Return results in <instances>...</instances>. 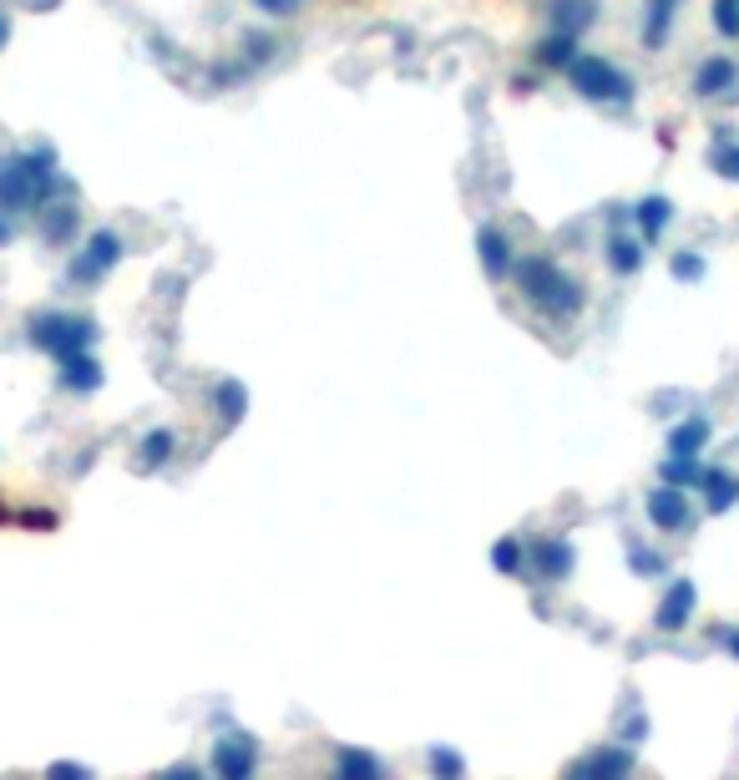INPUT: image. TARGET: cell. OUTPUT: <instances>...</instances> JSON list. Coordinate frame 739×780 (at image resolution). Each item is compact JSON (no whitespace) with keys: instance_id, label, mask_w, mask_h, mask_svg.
<instances>
[{"instance_id":"obj_1","label":"cell","mask_w":739,"mask_h":780,"mask_svg":"<svg viewBox=\"0 0 739 780\" xmlns=\"http://www.w3.org/2000/svg\"><path fill=\"white\" fill-rule=\"evenodd\" d=\"M522 289H527L532 304L552 309V315H572V309L583 304V289L572 284L557 264H547V259H532V264L522 269Z\"/></svg>"},{"instance_id":"obj_2","label":"cell","mask_w":739,"mask_h":780,"mask_svg":"<svg viewBox=\"0 0 739 780\" xmlns=\"http://www.w3.org/2000/svg\"><path fill=\"white\" fill-rule=\"evenodd\" d=\"M572 82H578V92L583 97H628V76H618L608 61H598V56H583V61H572Z\"/></svg>"},{"instance_id":"obj_3","label":"cell","mask_w":739,"mask_h":780,"mask_svg":"<svg viewBox=\"0 0 739 780\" xmlns=\"http://www.w3.org/2000/svg\"><path fill=\"white\" fill-rule=\"evenodd\" d=\"M694 87H699V97H719L724 87H734V66H729V61H709V66H699Z\"/></svg>"},{"instance_id":"obj_4","label":"cell","mask_w":739,"mask_h":780,"mask_svg":"<svg viewBox=\"0 0 739 780\" xmlns=\"http://www.w3.org/2000/svg\"><path fill=\"white\" fill-rule=\"evenodd\" d=\"M648 517L659 522V527H684V497L679 492H659L648 502Z\"/></svg>"},{"instance_id":"obj_5","label":"cell","mask_w":739,"mask_h":780,"mask_svg":"<svg viewBox=\"0 0 739 780\" xmlns=\"http://www.w3.org/2000/svg\"><path fill=\"white\" fill-rule=\"evenodd\" d=\"M689 603H694V588H689V583H679V588H674V598L659 608V623H664V629H679L684 613H689Z\"/></svg>"},{"instance_id":"obj_6","label":"cell","mask_w":739,"mask_h":780,"mask_svg":"<svg viewBox=\"0 0 739 780\" xmlns=\"http://www.w3.org/2000/svg\"><path fill=\"white\" fill-rule=\"evenodd\" d=\"M567 563H572V553L562 548V542H547V548H537V568H542V573L562 578V573H567Z\"/></svg>"},{"instance_id":"obj_7","label":"cell","mask_w":739,"mask_h":780,"mask_svg":"<svg viewBox=\"0 0 739 780\" xmlns=\"http://www.w3.org/2000/svg\"><path fill=\"white\" fill-rule=\"evenodd\" d=\"M481 249H486V269H491V274L507 269V239H497V228L481 233Z\"/></svg>"},{"instance_id":"obj_8","label":"cell","mask_w":739,"mask_h":780,"mask_svg":"<svg viewBox=\"0 0 739 780\" xmlns=\"http://www.w3.org/2000/svg\"><path fill=\"white\" fill-rule=\"evenodd\" d=\"M613 269H638V249L623 244V239H613Z\"/></svg>"},{"instance_id":"obj_9","label":"cell","mask_w":739,"mask_h":780,"mask_svg":"<svg viewBox=\"0 0 739 780\" xmlns=\"http://www.w3.org/2000/svg\"><path fill=\"white\" fill-rule=\"evenodd\" d=\"M664 218H669V203H659V198H653V203H643V223H648V233L659 228Z\"/></svg>"},{"instance_id":"obj_10","label":"cell","mask_w":739,"mask_h":780,"mask_svg":"<svg viewBox=\"0 0 739 780\" xmlns=\"http://www.w3.org/2000/svg\"><path fill=\"white\" fill-rule=\"evenodd\" d=\"M491 558H497V568H517V542H502Z\"/></svg>"}]
</instances>
